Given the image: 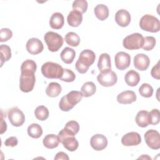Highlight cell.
<instances>
[{
	"label": "cell",
	"instance_id": "cell-1",
	"mask_svg": "<svg viewBox=\"0 0 160 160\" xmlns=\"http://www.w3.org/2000/svg\"><path fill=\"white\" fill-rule=\"evenodd\" d=\"M95 58V53L92 51L90 49L83 50L80 53L75 64V68L78 72L81 74L86 73L89 68L94 63Z\"/></svg>",
	"mask_w": 160,
	"mask_h": 160
},
{
	"label": "cell",
	"instance_id": "cell-2",
	"mask_svg": "<svg viewBox=\"0 0 160 160\" xmlns=\"http://www.w3.org/2000/svg\"><path fill=\"white\" fill-rule=\"evenodd\" d=\"M81 92L78 91H71L66 95L62 96L59 101V107L62 111H69L72 109L76 104L79 102L82 98Z\"/></svg>",
	"mask_w": 160,
	"mask_h": 160
},
{
	"label": "cell",
	"instance_id": "cell-3",
	"mask_svg": "<svg viewBox=\"0 0 160 160\" xmlns=\"http://www.w3.org/2000/svg\"><path fill=\"white\" fill-rule=\"evenodd\" d=\"M62 67L58 63L46 62L41 66L42 75L48 79H60L63 74Z\"/></svg>",
	"mask_w": 160,
	"mask_h": 160
},
{
	"label": "cell",
	"instance_id": "cell-4",
	"mask_svg": "<svg viewBox=\"0 0 160 160\" xmlns=\"http://www.w3.org/2000/svg\"><path fill=\"white\" fill-rule=\"evenodd\" d=\"M139 26L141 29L150 32H157L160 29V22L159 19L150 14L144 15L140 19Z\"/></svg>",
	"mask_w": 160,
	"mask_h": 160
},
{
	"label": "cell",
	"instance_id": "cell-5",
	"mask_svg": "<svg viewBox=\"0 0 160 160\" xmlns=\"http://www.w3.org/2000/svg\"><path fill=\"white\" fill-rule=\"evenodd\" d=\"M44 40L48 46V49L51 52L58 51L63 44V38L58 33L48 31L44 36Z\"/></svg>",
	"mask_w": 160,
	"mask_h": 160
},
{
	"label": "cell",
	"instance_id": "cell-6",
	"mask_svg": "<svg viewBox=\"0 0 160 160\" xmlns=\"http://www.w3.org/2000/svg\"><path fill=\"white\" fill-rule=\"evenodd\" d=\"M144 44V37L140 33L136 32L127 36L122 41L124 48L129 50H135L141 48Z\"/></svg>",
	"mask_w": 160,
	"mask_h": 160
},
{
	"label": "cell",
	"instance_id": "cell-7",
	"mask_svg": "<svg viewBox=\"0 0 160 160\" xmlns=\"http://www.w3.org/2000/svg\"><path fill=\"white\" fill-rule=\"evenodd\" d=\"M98 82L102 86L110 87L114 86L118 81L116 74L111 69H108L102 72L97 76Z\"/></svg>",
	"mask_w": 160,
	"mask_h": 160
},
{
	"label": "cell",
	"instance_id": "cell-8",
	"mask_svg": "<svg viewBox=\"0 0 160 160\" xmlns=\"http://www.w3.org/2000/svg\"><path fill=\"white\" fill-rule=\"evenodd\" d=\"M8 117L11 124L16 127L21 126L25 121V116L17 107H13L8 111Z\"/></svg>",
	"mask_w": 160,
	"mask_h": 160
},
{
	"label": "cell",
	"instance_id": "cell-9",
	"mask_svg": "<svg viewBox=\"0 0 160 160\" xmlns=\"http://www.w3.org/2000/svg\"><path fill=\"white\" fill-rule=\"evenodd\" d=\"M36 82V78L34 74H22L21 73L19 79V88L24 92H29L31 91Z\"/></svg>",
	"mask_w": 160,
	"mask_h": 160
},
{
	"label": "cell",
	"instance_id": "cell-10",
	"mask_svg": "<svg viewBox=\"0 0 160 160\" xmlns=\"http://www.w3.org/2000/svg\"><path fill=\"white\" fill-rule=\"evenodd\" d=\"M146 144L152 149L157 150L160 148V135L158 131L149 129L144 134Z\"/></svg>",
	"mask_w": 160,
	"mask_h": 160
},
{
	"label": "cell",
	"instance_id": "cell-11",
	"mask_svg": "<svg viewBox=\"0 0 160 160\" xmlns=\"http://www.w3.org/2000/svg\"><path fill=\"white\" fill-rule=\"evenodd\" d=\"M115 66L117 69L119 70H124L127 69L131 63V57L129 54L120 51L118 52L114 58Z\"/></svg>",
	"mask_w": 160,
	"mask_h": 160
},
{
	"label": "cell",
	"instance_id": "cell-12",
	"mask_svg": "<svg viewBox=\"0 0 160 160\" xmlns=\"http://www.w3.org/2000/svg\"><path fill=\"white\" fill-rule=\"evenodd\" d=\"M26 49L29 53L32 55L38 54L43 51L44 46L41 41L38 38L29 39L26 45Z\"/></svg>",
	"mask_w": 160,
	"mask_h": 160
},
{
	"label": "cell",
	"instance_id": "cell-13",
	"mask_svg": "<svg viewBox=\"0 0 160 160\" xmlns=\"http://www.w3.org/2000/svg\"><path fill=\"white\" fill-rule=\"evenodd\" d=\"M90 144L94 150L102 151L107 147L108 139L105 136L97 134L91 137Z\"/></svg>",
	"mask_w": 160,
	"mask_h": 160
},
{
	"label": "cell",
	"instance_id": "cell-14",
	"mask_svg": "<svg viewBox=\"0 0 160 160\" xmlns=\"http://www.w3.org/2000/svg\"><path fill=\"white\" fill-rule=\"evenodd\" d=\"M141 142V138L136 132H130L124 135L121 139V143L125 146H132L139 144Z\"/></svg>",
	"mask_w": 160,
	"mask_h": 160
},
{
	"label": "cell",
	"instance_id": "cell-15",
	"mask_svg": "<svg viewBox=\"0 0 160 160\" xmlns=\"http://www.w3.org/2000/svg\"><path fill=\"white\" fill-rule=\"evenodd\" d=\"M134 66L139 71L146 70L150 64V60L148 56L144 54L139 53L136 54L133 60Z\"/></svg>",
	"mask_w": 160,
	"mask_h": 160
},
{
	"label": "cell",
	"instance_id": "cell-16",
	"mask_svg": "<svg viewBox=\"0 0 160 160\" xmlns=\"http://www.w3.org/2000/svg\"><path fill=\"white\" fill-rule=\"evenodd\" d=\"M130 13L126 9L118 10L115 14V21L121 27L128 26L131 22Z\"/></svg>",
	"mask_w": 160,
	"mask_h": 160
},
{
	"label": "cell",
	"instance_id": "cell-17",
	"mask_svg": "<svg viewBox=\"0 0 160 160\" xmlns=\"http://www.w3.org/2000/svg\"><path fill=\"white\" fill-rule=\"evenodd\" d=\"M136 95L132 91H125L117 96V101L122 104H128L136 101Z\"/></svg>",
	"mask_w": 160,
	"mask_h": 160
},
{
	"label": "cell",
	"instance_id": "cell-18",
	"mask_svg": "<svg viewBox=\"0 0 160 160\" xmlns=\"http://www.w3.org/2000/svg\"><path fill=\"white\" fill-rule=\"evenodd\" d=\"M135 121L138 126L141 128L147 127L151 124V116L149 112L145 110H141L136 114Z\"/></svg>",
	"mask_w": 160,
	"mask_h": 160
},
{
	"label": "cell",
	"instance_id": "cell-19",
	"mask_svg": "<svg viewBox=\"0 0 160 160\" xmlns=\"http://www.w3.org/2000/svg\"><path fill=\"white\" fill-rule=\"evenodd\" d=\"M68 24L72 27H78L82 21V15L76 11H71L67 17Z\"/></svg>",
	"mask_w": 160,
	"mask_h": 160
},
{
	"label": "cell",
	"instance_id": "cell-20",
	"mask_svg": "<svg viewBox=\"0 0 160 160\" xmlns=\"http://www.w3.org/2000/svg\"><path fill=\"white\" fill-rule=\"evenodd\" d=\"M64 23V16L61 12H56L52 14L49 20V25L52 29H59L62 28Z\"/></svg>",
	"mask_w": 160,
	"mask_h": 160
},
{
	"label": "cell",
	"instance_id": "cell-21",
	"mask_svg": "<svg viewBox=\"0 0 160 160\" xmlns=\"http://www.w3.org/2000/svg\"><path fill=\"white\" fill-rule=\"evenodd\" d=\"M98 68L100 72L111 69V58L108 53H102L99 57L98 62Z\"/></svg>",
	"mask_w": 160,
	"mask_h": 160
},
{
	"label": "cell",
	"instance_id": "cell-22",
	"mask_svg": "<svg viewBox=\"0 0 160 160\" xmlns=\"http://www.w3.org/2000/svg\"><path fill=\"white\" fill-rule=\"evenodd\" d=\"M126 83L129 86H136L140 81V75L134 70L128 71L124 76Z\"/></svg>",
	"mask_w": 160,
	"mask_h": 160
},
{
	"label": "cell",
	"instance_id": "cell-23",
	"mask_svg": "<svg viewBox=\"0 0 160 160\" xmlns=\"http://www.w3.org/2000/svg\"><path fill=\"white\" fill-rule=\"evenodd\" d=\"M59 142L60 141L58 136L52 134L46 135L42 140L43 145L48 149H54L57 148Z\"/></svg>",
	"mask_w": 160,
	"mask_h": 160
},
{
	"label": "cell",
	"instance_id": "cell-24",
	"mask_svg": "<svg viewBox=\"0 0 160 160\" xmlns=\"http://www.w3.org/2000/svg\"><path fill=\"white\" fill-rule=\"evenodd\" d=\"M76 56V52L75 51L69 48L66 47L63 49L62 52H61L60 57L61 60L66 64H71L73 62Z\"/></svg>",
	"mask_w": 160,
	"mask_h": 160
},
{
	"label": "cell",
	"instance_id": "cell-25",
	"mask_svg": "<svg viewBox=\"0 0 160 160\" xmlns=\"http://www.w3.org/2000/svg\"><path fill=\"white\" fill-rule=\"evenodd\" d=\"M37 69V65L35 61L31 59L24 61L21 66V73L22 74H34Z\"/></svg>",
	"mask_w": 160,
	"mask_h": 160
},
{
	"label": "cell",
	"instance_id": "cell-26",
	"mask_svg": "<svg viewBox=\"0 0 160 160\" xmlns=\"http://www.w3.org/2000/svg\"><path fill=\"white\" fill-rule=\"evenodd\" d=\"M94 12L96 18L100 21H104L109 16V9L104 4H98L94 9Z\"/></svg>",
	"mask_w": 160,
	"mask_h": 160
},
{
	"label": "cell",
	"instance_id": "cell-27",
	"mask_svg": "<svg viewBox=\"0 0 160 160\" xmlns=\"http://www.w3.org/2000/svg\"><path fill=\"white\" fill-rule=\"evenodd\" d=\"M61 91V86L56 82H50L46 89V94L51 98H55L58 96Z\"/></svg>",
	"mask_w": 160,
	"mask_h": 160
},
{
	"label": "cell",
	"instance_id": "cell-28",
	"mask_svg": "<svg viewBox=\"0 0 160 160\" xmlns=\"http://www.w3.org/2000/svg\"><path fill=\"white\" fill-rule=\"evenodd\" d=\"M61 142L64 148L71 152L75 151L79 146V142L74 136L67 137Z\"/></svg>",
	"mask_w": 160,
	"mask_h": 160
},
{
	"label": "cell",
	"instance_id": "cell-29",
	"mask_svg": "<svg viewBox=\"0 0 160 160\" xmlns=\"http://www.w3.org/2000/svg\"><path fill=\"white\" fill-rule=\"evenodd\" d=\"M96 91V86L93 82L88 81L83 84L81 88V92L82 96L85 98H88L92 96Z\"/></svg>",
	"mask_w": 160,
	"mask_h": 160
},
{
	"label": "cell",
	"instance_id": "cell-30",
	"mask_svg": "<svg viewBox=\"0 0 160 160\" xmlns=\"http://www.w3.org/2000/svg\"><path fill=\"white\" fill-rule=\"evenodd\" d=\"M28 135L34 139L40 138L42 134V129L40 125L37 123H32L28 128Z\"/></svg>",
	"mask_w": 160,
	"mask_h": 160
},
{
	"label": "cell",
	"instance_id": "cell-31",
	"mask_svg": "<svg viewBox=\"0 0 160 160\" xmlns=\"http://www.w3.org/2000/svg\"><path fill=\"white\" fill-rule=\"evenodd\" d=\"M66 42L72 47H76L80 43V38L74 32H68L64 38Z\"/></svg>",
	"mask_w": 160,
	"mask_h": 160
},
{
	"label": "cell",
	"instance_id": "cell-32",
	"mask_svg": "<svg viewBox=\"0 0 160 160\" xmlns=\"http://www.w3.org/2000/svg\"><path fill=\"white\" fill-rule=\"evenodd\" d=\"M1 52V67L2 66L4 62L8 61L11 58V50L9 46L1 44L0 46Z\"/></svg>",
	"mask_w": 160,
	"mask_h": 160
},
{
	"label": "cell",
	"instance_id": "cell-33",
	"mask_svg": "<svg viewBox=\"0 0 160 160\" xmlns=\"http://www.w3.org/2000/svg\"><path fill=\"white\" fill-rule=\"evenodd\" d=\"M49 110L44 106H38L34 111L35 117L40 121H45L49 117Z\"/></svg>",
	"mask_w": 160,
	"mask_h": 160
},
{
	"label": "cell",
	"instance_id": "cell-34",
	"mask_svg": "<svg viewBox=\"0 0 160 160\" xmlns=\"http://www.w3.org/2000/svg\"><path fill=\"white\" fill-rule=\"evenodd\" d=\"M88 6V2L86 0H76L72 3L73 11H76L81 12L82 14L85 13Z\"/></svg>",
	"mask_w": 160,
	"mask_h": 160
},
{
	"label": "cell",
	"instance_id": "cell-35",
	"mask_svg": "<svg viewBox=\"0 0 160 160\" xmlns=\"http://www.w3.org/2000/svg\"><path fill=\"white\" fill-rule=\"evenodd\" d=\"M139 92L142 97L150 98L153 94V89L150 84L143 83L139 88Z\"/></svg>",
	"mask_w": 160,
	"mask_h": 160
},
{
	"label": "cell",
	"instance_id": "cell-36",
	"mask_svg": "<svg viewBox=\"0 0 160 160\" xmlns=\"http://www.w3.org/2000/svg\"><path fill=\"white\" fill-rule=\"evenodd\" d=\"M156 43V39L154 37L146 36L145 38H144V44L142 48L147 51H151L154 48Z\"/></svg>",
	"mask_w": 160,
	"mask_h": 160
},
{
	"label": "cell",
	"instance_id": "cell-37",
	"mask_svg": "<svg viewBox=\"0 0 160 160\" xmlns=\"http://www.w3.org/2000/svg\"><path fill=\"white\" fill-rule=\"evenodd\" d=\"M75 78L76 75L72 71L69 69H64L63 74L59 79L62 81L69 82L74 81L75 80Z\"/></svg>",
	"mask_w": 160,
	"mask_h": 160
},
{
	"label": "cell",
	"instance_id": "cell-38",
	"mask_svg": "<svg viewBox=\"0 0 160 160\" xmlns=\"http://www.w3.org/2000/svg\"><path fill=\"white\" fill-rule=\"evenodd\" d=\"M64 128L69 131L74 135H76L79 132V123L76 121H70L66 124Z\"/></svg>",
	"mask_w": 160,
	"mask_h": 160
},
{
	"label": "cell",
	"instance_id": "cell-39",
	"mask_svg": "<svg viewBox=\"0 0 160 160\" xmlns=\"http://www.w3.org/2000/svg\"><path fill=\"white\" fill-rule=\"evenodd\" d=\"M12 36V32L9 28H2L0 31V41L6 42Z\"/></svg>",
	"mask_w": 160,
	"mask_h": 160
},
{
	"label": "cell",
	"instance_id": "cell-40",
	"mask_svg": "<svg viewBox=\"0 0 160 160\" xmlns=\"http://www.w3.org/2000/svg\"><path fill=\"white\" fill-rule=\"evenodd\" d=\"M149 112L151 116V124L156 125L160 121V113L158 109H153Z\"/></svg>",
	"mask_w": 160,
	"mask_h": 160
},
{
	"label": "cell",
	"instance_id": "cell-41",
	"mask_svg": "<svg viewBox=\"0 0 160 160\" xmlns=\"http://www.w3.org/2000/svg\"><path fill=\"white\" fill-rule=\"evenodd\" d=\"M151 74L152 78L159 79H160V71H159V61L157 62V64L153 66L151 71Z\"/></svg>",
	"mask_w": 160,
	"mask_h": 160
},
{
	"label": "cell",
	"instance_id": "cell-42",
	"mask_svg": "<svg viewBox=\"0 0 160 160\" xmlns=\"http://www.w3.org/2000/svg\"><path fill=\"white\" fill-rule=\"evenodd\" d=\"M18 143V140L16 137L14 136H11L10 138H8V139H6L4 141V144L6 146H10V147H14L17 146Z\"/></svg>",
	"mask_w": 160,
	"mask_h": 160
},
{
	"label": "cell",
	"instance_id": "cell-43",
	"mask_svg": "<svg viewBox=\"0 0 160 160\" xmlns=\"http://www.w3.org/2000/svg\"><path fill=\"white\" fill-rule=\"evenodd\" d=\"M55 160H59V159H64V160H68L69 157L68 154L64 152H58L55 157H54Z\"/></svg>",
	"mask_w": 160,
	"mask_h": 160
},
{
	"label": "cell",
	"instance_id": "cell-44",
	"mask_svg": "<svg viewBox=\"0 0 160 160\" xmlns=\"http://www.w3.org/2000/svg\"><path fill=\"white\" fill-rule=\"evenodd\" d=\"M7 129V124L3 119L2 112L1 111V134H3Z\"/></svg>",
	"mask_w": 160,
	"mask_h": 160
},
{
	"label": "cell",
	"instance_id": "cell-45",
	"mask_svg": "<svg viewBox=\"0 0 160 160\" xmlns=\"http://www.w3.org/2000/svg\"><path fill=\"white\" fill-rule=\"evenodd\" d=\"M139 158H145V159H151V158H150V157H149L148 155H146L145 156V157H144V155H143L142 156H141V157H139Z\"/></svg>",
	"mask_w": 160,
	"mask_h": 160
}]
</instances>
